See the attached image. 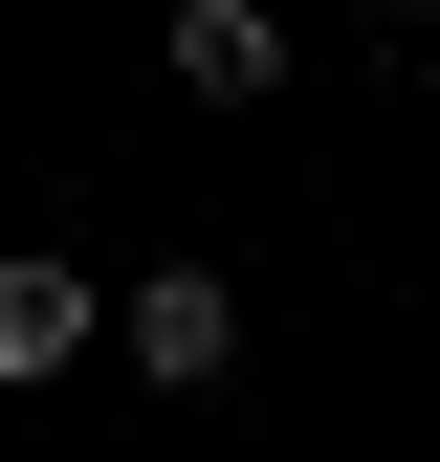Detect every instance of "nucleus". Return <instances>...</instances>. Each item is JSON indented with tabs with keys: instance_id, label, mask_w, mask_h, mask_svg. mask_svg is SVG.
<instances>
[{
	"instance_id": "obj_1",
	"label": "nucleus",
	"mask_w": 440,
	"mask_h": 462,
	"mask_svg": "<svg viewBox=\"0 0 440 462\" xmlns=\"http://www.w3.org/2000/svg\"><path fill=\"white\" fill-rule=\"evenodd\" d=\"M133 374L154 396H220V374H243V286H220V264H133Z\"/></svg>"
},
{
	"instance_id": "obj_2",
	"label": "nucleus",
	"mask_w": 440,
	"mask_h": 462,
	"mask_svg": "<svg viewBox=\"0 0 440 462\" xmlns=\"http://www.w3.org/2000/svg\"><path fill=\"white\" fill-rule=\"evenodd\" d=\"M110 309H133V286H88L67 243H44V264H0V396H44V374H67L88 330H110Z\"/></svg>"
},
{
	"instance_id": "obj_3",
	"label": "nucleus",
	"mask_w": 440,
	"mask_h": 462,
	"mask_svg": "<svg viewBox=\"0 0 440 462\" xmlns=\"http://www.w3.org/2000/svg\"><path fill=\"white\" fill-rule=\"evenodd\" d=\"M177 88L198 110H264L287 88V23H264V0H177Z\"/></svg>"
},
{
	"instance_id": "obj_4",
	"label": "nucleus",
	"mask_w": 440,
	"mask_h": 462,
	"mask_svg": "<svg viewBox=\"0 0 440 462\" xmlns=\"http://www.w3.org/2000/svg\"><path fill=\"white\" fill-rule=\"evenodd\" d=\"M397 23H440V0H397Z\"/></svg>"
}]
</instances>
